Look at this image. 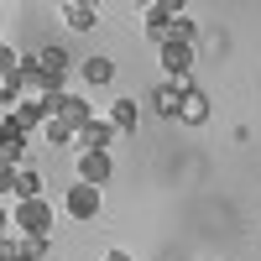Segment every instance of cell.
I'll return each instance as SVG.
<instances>
[{"instance_id": "17", "label": "cell", "mask_w": 261, "mask_h": 261, "mask_svg": "<svg viewBox=\"0 0 261 261\" xmlns=\"http://www.w3.org/2000/svg\"><path fill=\"white\" fill-rule=\"evenodd\" d=\"M47 141H53V146H73V130L58 125V120H47Z\"/></svg>"}, {"instance_id": "6", "label": "cell", "mask_w": 261, "mask_h": 261, "mask_svg": "<svg viewBox=\"0 0 261 261\" xmlns=\"http://www.w3.org/2000/svg\"><path fill=\"white\" fill-rule=\"evenodd\" d=\"M16 120H21V130H47V120H53V99H42V94H32V99H16Z\"/></svg>"}, {"instance_id": "7", "label": "cell", "mask_w": 261, "mask_h": 261, "mask_svg": "<svg viewBox=\"0 0 261 261\" xmlns=\"http://www.w3.org/2000/svg\"><path fill=\"white\" fill-rule=\"evenodd\" d=\"M162 68H167V79H188V68H193V42H167L162 47Z\"/></svg>"}, {"instance_id": "1", "label": "cell", "mask_w": 261, "mask_h": 261, "mask_svg": "<svg viewBox=\"0 0 261 261\" xmlns=\"http://www.w3.org/2000/svg\"><path fill=\"white\" fill-rule=\"evenodd\" d=\"M11 225H16V235H37V241H47V230H53V204H47V199L16 204V209H11Z\"/></svg>"}, {"instance_id": "8", "label": "cell", "mask_w": 261, "mask_h": 261, "mask_svg": "<svg viewBox=\"0 0 261 261\" xmlns=\"http://www.w3.org/2000/svg\"><path fill=\"white\" fill-rule=\"evenodd\" d=\"M183 99H188V84H178V79H167L157 94H151V105H157V115H183Z\"/></svg>"}, {"instance_id": "21", "label": "cell", "mask_w": 261, "mask_h": 261, "mask_svg": "<svg viewBox=\"0 0 261 261\" xmlns=\"http://www.w3.org/2000/svg\"><path fill=\"white\" fill-rule=\"evenodd\" d=\"M0 105H6V84H0Z\"/></svg>"}, {"instance_id": "20", "label": "cell", "mask_w": 261, "mask_h": 261, "mask_svg": "<svg viewBox=\"0 0 261 261\" xmlns=\"http://www.w3.org/2000/svg\"><path fill=\"white\" fill-rule=\"evenodd\" d=\"M0 261H21V256H16V251H11V256H0Z\"/></svg>"}, {"instance_id": "14", "label": "cell", "mask_w": 261, "mask_h": 261, "mask_svg": "<svg viewBox=\"0 0 261 261\" xmlns=\"http://www.w3.org/2000/svg\"><path fill=\"white\" fill-rule=\"evenodd\" d=\"M84 79H89V84H110L115 79V63L110 58H84Z\"/></svg>"}, {"instance_id": "5", "label": "cell", "mask_w": 261, "mask_h": 261, "mask_svg": "<svg viewBox=\"0 0 261 261\" xmlns=\"http://www.w3.org/2000/svg\"><path fill=\"white\" fill-rule=\"evenodd\" d=\"M110 172H115L110 151H84V157H79V183L99 188V183H110Z\"/></svg>"}, {"instance_id": "10", "label": "cell", "mask_w": 261, "mask_h": 261, "mask_svg": "<svg viewBox=\"0 0 261 261\" xmlns=\"http://www.w3.org/2000/svg\"><path fill=\"white\" fill-rule=\"evenodd\" d=\"M63 21H68L73 32H94L99 11H94V6H84V0H68V6H63Z\"/></svg>"}, {"instance_id": "13", "label": "cell", "mask_w": 261, "mask_h": 261, "mask_svg": "<svg viewBox=\"0 0 261 261\" xmlns=\"http://www.w3.org/2000/svg\"><path fill=\"white\" fill-rule=\"evenodd\" d=\"M178 120H188V125H204L209 120V99L199 94V89H188V99H183V115Z\"/></svg>"}, {"instance_id": "2", "label": "cell", "mask_w": 261, "mask_h": 261, "mask_svg": "<svg viewBox=\"0 0 261 261\" xmlns=\"http://www.w3.org/2000/svg\"><path fill=\"white\" fill-rule=\"evenodd\" d=\"M53 120H58V125H68L73 136H79L84 125H94V110H89V99H79V94L63 89V94L53 99Z\"/></svg>"}, {"instance_id": "15", "label": "cell", "mask_w": 261, "mask_h": 261, "mask_svg": "<svg viewBox=\"0 0 261 261\" xmlns=\"http://www.w3.org/2000/svg\"><path fill=\"white\" fill-rule=\"evenodd\" d=\"M27 199H42V178L21 167V178H16V204H27Z\"/></svg>"}, {"instance_id": "9", "label": "cell", "mask_w": 261, "mask_h": 261, "mask_svg": "<svg viewBox=\"0 0 261 261\" xmlns=\"http://www.w3.org/2000/svg\"><path fill=\"white\" fill-rule=\"evenodd\" d=\"M115 136H120V130H115L110 120H94V125H84L73 141H79L84 151H110V141H115Z\"/></svg>"}, {"instance_id": "19", "label": "cell", "mask_w": 261, "mask_h": 261, "mask_svg": "<svg viewBox=\"0 0 261 261\" xmlns=\"http://www.w3.org/2000/svg\"><path fill=\"white\" fill-rule=\"evenodd\" d=\"M105 261H130V251H110V256H105Z\"/></svg>"}, {"instance_id": "12", "label": "cell", "mask_w": 261, "mask_h": 261, "mask_svg": "<svg viewBox=\"0 0 261 261\" xmlns=\"http://www.w3.org/2000/svg\"><path fill=\"white\" fill-rule=\"evenodd\" d=\"M16 256H21V261H47L53 246H47V241H37V235H16Z\"/></svg>"}, {"instance_id": "3", "label": "cell", "mask_w": 261, "mask_h": 261, "mask_svg": "<svg viewBox=\"0 0 261 261\" xmlns=\"http://www.w3.org/2000/svg\"><path fill=\"white\" fill-rule=\"evenodd\" d=\"M63 214H68V220H94V214H99V188L73 183L68 193H63Z\"/></svg>"}, {"instance_id": "4", "label": "cell", "mask_w": 261, "mask_h": 261, "mask_svg": "<svg viewBox=\"0 0 261 261\" xmlns=\"http://www.w3.org/2000/svg\"><path fill=\"white\" fill-rule=\"evenodd\" d=\"M21 151H27V130H21L16 115H0V162H21Z\"/></svg>"}, {"instance_id": "18", "label": "cell", "mask_w": 261, "mask_h": 261, "mask_svg": "<svg viewBox=\"0 0 261 261\" xmlns=\"http://www.w3.org/2000/svg\"><path fill=\"white\" fill-rule=\"evenodd\" d=\"M16 225H11V209H6V199H0V235H11Z\"/></svg>"}, {"instance_id": "11", "label": "cell", "mask_w": 261, "mask_h": 261, "mask_svg": "<svg viewBox=\"0 0 261 261\" xmlns=\"http://www.w3.org/2000/svg\"><path fill=\"white\" fill-rule=\"evenodd\" d=\"M136 120H141L136 99H115V105H110V125L120 130V136H130V130H136Z\"/></svg>"}, {"instance_id": "16", "label": "cell", "mask_w": 261, "mask_h": 261, "mask_svg": "<svg viewBox=\"0 0 261 261\" xmlns=\"http://www.w3.org/2000/svg\"><path fill=\"white\" fill-rule=\"evenodd\" d=\"M16 178H21V167L0 162V199H16Z\"/></svg>"}]
</instances>
